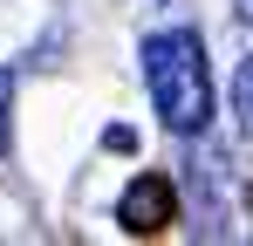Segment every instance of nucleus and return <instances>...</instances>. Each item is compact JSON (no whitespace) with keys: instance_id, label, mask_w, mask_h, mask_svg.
<instances>
[{"instance_id":"nucleus-4","label":"nucleus","mask_w":253,"mask_h":246,"mask_svg":"<svg viewBox=\"0 0 253 246\" xmlns=\"http://www.w3.org/2000/svg\"><path fill=\"white\" fill-rule=\"evenodd\" d=\"M7 110H14V76L0 69V151H7Z\"/></svg>"},{"instance_id":"nucleus-1","label":"nucleus","mask_w":253,"mask_h":246,"mask_svg":"<svg viewBox=\"0 0 253 246\" xmlns=\"http://www.w3.org/2000/svg\"><path fill=\"white\" fill-rule=\"evenodd\" d=\"M144 89L158 103L165 130L192 137L212 123V76H206V41L192 28H165L144 41Z\"/></svg>"},{"instance_id":"nucleus-3","label":"nucleus","mask_w":253,"mask_h":246,"mask_svg":"<svg viewBox=\"0 0 253 246\" xmlns=\"http://www.w3.org/2000/svg\"><path fill=\"white\" fill-rule=\"evenodd\" d=\"M233 117H240V130L253 137V55L240 62V76H233Z\"/></svg>"},{"instance_id":"nucleus-2","label":"nucleus","mask_w":253,"mask_h":246,"mask_svg":"<svg viewBox=\"0 0 253 246\" xmlns=\"http://www.w3.org/2000/svg\"><path fill=\"white\" fill-rule=\"evenodd\" d=\"M171 212H178V185L158 178V171H144L137 185H130L124 199H117V219H124V233H165Z\"/></svg>"}]
</instances>
